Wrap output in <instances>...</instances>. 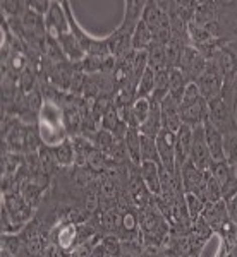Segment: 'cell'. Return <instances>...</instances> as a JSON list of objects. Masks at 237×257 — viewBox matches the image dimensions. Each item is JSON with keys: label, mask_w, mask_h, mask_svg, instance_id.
<instances>
[{"label": "cell", "mask_w": 237, "mask_h": 257, "mask_svg": "<svg viewBox=\"0 0 237 257\" xmlns=\"http://www.w3.org/2000/svg\"><path fill=\"white\" fill-rule=\"evenodd\" d=\"M179 108H181L182 123H186V125H189L193 128L198 125H203L205 120L208 118V115H210L208 101L201 94L196 82H189L188 84Z\"/></svg>", "instance_id": "6da1fadb"}, {"label": "cell", "mask_w": 237, "mask_h": 257, "mask_svg": "<svg viewBox=\"0 0 237 257\" xmlns=\"http://www.w3.org/2000/svg\"><path fill=\"white\" fill-rule=\"evenodd\" d=\"M196 84L208 103L222 94L223 86H225V79H223V74L220 70L218 64L213 59H208L206 67L201 72V76L198 77Z\"/></svg>", "instance_id": "7a4b0ae2"}, {"label": "cell", "mask_w": 237, "mask_h": 257, "mask_svg": "<svg viewBox=\"0 0 237 257\" xmlns=\"http://www.w3.org/2000/svg\"><path fill=\"white\" fill-rule=\"evenodd\" d=\"M208 59L193 45H186L181 53V59L177 62V69L186 76L189 82H196L201 72L205 70Z\"/></svg>", "instance_id": "3957f363"}, {"label": "cell", "mask_w": 237, "mask_h": 257, "mask_svg": "<svg viewBox=\"0 0 237 257\" xmlns=\"http://www.w3.org/2000/svg\"><path fill=\"white\" fill-rule=\"evenodd\" d=\"M2 208L7 211L11 221L14 223L16 230L23 226L33 214V209H31V206L28 204V201L23 197V194L16 192V190H12V192L11 190L9 192H6Z\"/></svg>", "instance_id": "277c9868"}, {"label": "cell", "mask_w": 237, "mask_h": 257, "mask_svg": "<svg viewBox=\"0 0 237 257\" xmlns=\"http://www.w3.org/2000/svg\"><path fill=\"white\" fill-rule=\"evenodd\" d=\"M156 149L160 156V165L165 172L176 175V132H170L167 128H162L156 136Z\"/></svg>", "instance_id": "5b68a950"}, {"label": "cell", "mask_w": 237, "mask_h": 257, "mask_svg": "<svg viewBox=\"0 0 237 257\" xmlns=\"http://www.w3.org/2000/svg\"><path fill=\"white\" fill-rule=\"evenodd\" d=\"M189 161L193 165H196L199 170L206 172L211 168L213 160L210 156V149H208L206 139H205V131L203 125H198L193 128V146H191V158Z\"/></svg>", "instance_id": "8992f818"}, {"label": "cell", "mask_w": 237, "mask_h": 257, "mask_svg": "<svg viewBox=\"0 0 237 257\" xmlns=\"http://www.w3.org/2000/svg\"><path fill=\"white\" fill-rule=\"evenodd\" d=\"M201 218L205 219L206 225L211 228V231H223L232 223L230 218H228L225 199L211 202V204H206L205 211L201 213Z\"/></svg>", "instance_id": "52a82bcc"}, {"label": "cell", "mask_w": 237, "mask_h": 257, "mask_svg": "<svg viewBox=\"0 0 237 257\" xmlns=\"http://www.w3.org/2000/svg\"><path fill=\"white\" fill-rule=\"evenodd\" d=\"M203 131H205V139L208 144V149H210V156L213 160V163L217 161H225V148H223V143H225V136L218 131L210 120H205L203 123Z\"/></svg>", "instance_id": "ba28073f"}, {"label": "cell", "mask_w": 237, "mask_h": 257, "mask_svg": "<svg viewBox=\"0 0 237 257\" xmlns=\"http://www.w3.org/2000/svg\"><path fill=\"white\" fill-rule=\"evenodd\" d=\"M181 103L176 101L174 98H170L169 94L164 98L160 105L162 111V128H167L170 132H179V128L182 127V118H181Z\"/></svg>", "instance_id": "9c48e42d"}, {"label": "cell", "mask_w": 237, "mask_h": 257, "mask_svg": "<svg viewBox=\"0 0 237 257\" xmlns=\"http://www.w3.org/2000/svg\"><path fill=\"white\" fill-rule=\"evenodd\" d=\"M191 146H193V127L182 123L176 134V168L179 170L184 167L191 158Z\"/></svg>", "instance_id": "30bf717a"}, {"label": "cell", "mask_w": 237, "mask_h": 257, "mask_svg": "<svg viewBox=\"0 0 237 257\" xmlns=\"http://www.w3.org/2000/svg\"><path fill=\"white\" fill-rule=\"evenodd\" d=\"M138 168H139V175L143 178L146 189L149 190V194L155 197H160L162 196V182H160L162 165L151 163V161H143Z\"/></svg>", "instance_id": "8fae6325"}, {"label": "cell", "mask_w": 237, "mask_h": 257, "mask_svg": "<svg viewBox=\"0 0 237 257\" xmlns=\"http://www.w3.org/2000/svg\"><path fill=\"white\" fill-rule=\"evenodd\" d=\"M205 173L203 170H199L196 165H193L191 161L184 165L181 170H179V175H181V182H182V189H184V194L193 192L196 194L199 189L205 184Z\"/></svg>", "instance_id": "7c38bea8"}, {"label": "cell", "mask_w": 237, "mask_h": 257, "mask_svg": "<svg viewBox=\"0 0 237 257\" xmlns=\"http://www.w3.org/2000/svg\"><path fill=\"white\" fill-rule=\"evenodd\" d=\"M153 41H155L153 31L141 21L131 36V48L134 50V52H148L149 47L153 45Z\"/></svg>", "instance_id": "4fadbf2b"}, {"label": "cell", "mask_w": 237, "mask_h": 257, "mask_svg": "<svg viewBox=\"0 0 237 257\" xmlns=\"http://www.w3.org/2000/svg\"><path fill=\"white\" fill-rule=\"evenodd\" d=\"M124 148L127 151L129 161L139 167L141 165V134L138 128H127L126 136H124Z\"/></svg>", "instance_id": "5bb4252c"}, {"label": "cell", "mask_w": 237, "mask_h": 257, "mask_svg": "<svg viewBox=\"0 0 237 257\" xmlns=\"http://www.w3.org/2000/svg\"><path fill=\"white\" fill-rule=\"evenodd\" d=\"M162 103H153L151 101V111H149L146 122L139 127V134L148 136V138L156 139V136L162 131V111H160Z\"/></svg>", "instance_id": "9a60e30c"}, {"label": "cell", "mask_w": 237, "mask_h": 257, "mask_svg": "<svg viewBox=\"0 0 237 257\" xmlns=\"http://www.w3.org/2000/svg\"><path fill=\"white\" fill-rule=\"evenodd\" d=\"M188 84H189V81L186 79V76L181 70L177 67L170 69V72H169V96L170 98H174L176 101L181 103Z\"/></svg>", "instance_id": "2e32d148"}, {"label": "cell", "mask_w": 237, "mask_h": 257, "mask_svg": "<svg viewBox=\"0 0 237 257\" xmlns=\"http://www.w3.org/2000/svg\"><path fill=\"white\" fill-rule=\"evenodd\" d=\"M53 158H55V163L59 167H70L76 160V151H74V143H70L69 139H64L62 143L57 144L55 148L52 149Z\"/></svg>", "instance_id": "e0dca14e"}, {"label": "cell", "mask_w": 237, "mask_h": 257, "mask_svg": "<svg viewBox=\"0 0 237 257\" xmlns=\"http://www.w3.org/2000/svg\"><path fill=\"white\" fill-rule=\"evenodd\" d=\"M148 67L153 72H160V70H167V53H165V45L153 43L148 50Z\"/></svg>", "instance_id": "ac0fdd59"}, {"label": "cell", "mask_w": 237, "mask_h": 257, "mask_svg": "<svg viewBox=\"0 0 237 257\" xmlns=\"http://www.w3.org/2000/svg\"><path fill=\"white\" fill-rule=\"evenodd\" d=\"M153 93H155V72L148 67L138 81V86H136V98L149 99Z\"/></svg>", "instance_id": "d6986e66"}, {"label": "cell", "mask_w": 237, "mask_h": 257, "mask_svg": "<svg viewBox=\"0 0 237 257\" xmlns=\"http://www.w3.org/2000/svg\"><path fill=\"white\" fill-rule=\"evenodd\" d=\"M143 161H151V163H160V156H158L156 141L153 138L141 134V163Z\"/></svg>", "instance_id": "ffe728a7"}, {"label": "cell", "mask_w": 237, "mask_h": 257, "mask_svg": "<svg viewBox=\"0 0 237 257\" xmlns=\"http://www.w3.org/2000/svg\"><path fill=\"white\" fill-rule=\"evenodd\" d=\"M184 201H186V208H188V214H189L191 221L201 216V213L206 208L205 202H203L201 199H199L196 194H193V192L184 194Z\"/></svg>", "instance_id": "44dd1931"}, {"label": "cell", "mask_w": 237, "mask_h": 257, "mask_svg": "<svg viewBox=\"0 0 237 257\" xmlns=\"http://www.w3.org/2000/svg\"><path fill=\"white\" fill-rule=\"evenodd\" d=\"M223 148H225V161L234 167V165H237V131L225 136Z\"/></svg>", "instance_id": "7402d4cb"}, {"label": "cell", "mask_w": 237, "mask_h": 257, "mask_svg": "<svg viewBox=\"0 0 237 257\" xmlns=\"http://www.w3.org/2000/svg\"><path fill=\"white\" fill-rule=\"evenodd\" d=\"M2 9L7 14L18 18V16L24 14L28 11V2H11V0H7V2H2Z\"/></svg>", "instance_id": "603a6c76"}, {"label": "cell", "mask_w": 237, "mask_h": 257, "mask_svg": "<svg viewBox=\"0 0 237 257\" xmlns=\"http://www.w3.org/2000/svg\"><path fill=\"white\" fill-rule=\"evenodd\" d=\"M103 250H105V255H115V257H120V243H119V238L117 237H107L103 240L102 243Z\"/></svg>", "instance_id": "cb8c5ba5"}, {"label": "cell", "mask_w": 237, "mask_h": 257, "mask_svg": "<svg viewBox=\"0 0 237 257\" xmlns=\"http://www.w3.org/2000/svg\"><path fill=\"white\" fill-rule=\"evenodd\" d=\"M227 211H228V218H230L232 225L237 226V192L232 197L227 199Z\"/></svg>", "instance_id": "d4e9b609"}, {"label": "cell", "mask_w": 237, "mask_h": 257, "mask_svg": "<svg viewBox=\"0 0 237 257\" xmlns=\"http://www.w3.org/2000/svg\"><path fill=\"white\" fill-rule=\"evenodd\" d=\"M235 93H237V77H235Z\"/></svg>", "instance_id": "484cf974"}]
</instances>
